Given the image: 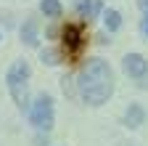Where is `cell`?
Here are the masks:
<instances>
[{
  "label": "cell",
  "mask_w": 148,
  "mask_h": 146,
  "mask_svg": "<svg viewBox=\"0 0 148 146\" xmlns=\"http://www.w3.org/2000/svg\"><path fill=\"white\" fill-rule=\"evenodd\" d=\"M103 24H106L108 32H116L122 27V13L114 11V8H103Z\"/></svg>",
  "instance_id": "10"
},
{
  "label": "cell",
  "mask_w": 148,
  "mask_h": 146,
  "mask_svg": "<svg viewBox=\"0 0 148 146\" xmlns=\"http://www.w3.org/2000/svg\"><path fill=\"white\" fill-rule=\"evenodd\" d=\"M122 146H124V143H122Z\"/></svg>",
  "instance_id": "14"
},
{
  "label": "cell",
  "mask_w": 148,
  "mask_h": 146,
  "mask_svg": "<svg viewBox=\"0 0 148 146\" xmlns=\"http://www.w3.org/2000/svg\"><path fill=\"white\" fill-rule=\"evenodd\" d=\"M79 96L90 106H101L114 93V72L103 59H87L79 72Z\"/></svg>",
  "instance_id": "1"
},
{
  "label": "cell",
  "mask_w": 148,
  "mask_h": 146,
  "mask_svg": "<svg viewBox=\"0 0 148 146\" xmlns=\"http://www.w3.org/2000/svg\"><path fill=\"white\" fill-rule=\"evenodd\" d=\"M29 75H32V69L24 59H18L11 64V69L5 72V82H8V90H11V96L18 106H24L27 104V96H29Z\"/></svg>",
  "instance_id": "2"
},
{
  "label": "cell",
  "mask_w": 148,
  "mask_h": 146,
  "mask_svg": "<svg viewBox=\"0 0 148 146\" xmlns=\"http://www.w3.org/2000/svg\"><path fill=\"white\" fill-rule=\"evenodd\" d=\"M77 13L79 19H92V16L103 13V6L101 0H77Z\"/></svg>",
  "instance_id": "6"
},
{
  "label": "cell",
  "mask_w": 148,
  "mask_h": 146,
  "mask_svg": "<svg viewBox=\"0 0 148 146\" xmlns=\"http://www.w3.org/2000/svg\"><path fill=\"white\" fill-rule=\"evenodd\" d=\"M122 69H124V75L135 77V80H143L148 75V61L140 56V53H127V56L122 59Z\"/></svg>",
  "instance_id": "5"
},
{
  "label": "cell",
  "mask_w": 148,
  "mask_h": 146,
  "mask_svg": "<svg viewBox=\"0 0 148 146\" xmlns=\"http://www.w3.org/2000/svg\"><path fill=\"white\" fill-rule=\"evenodd\" d=\"M40 11L48 16V19H61L64 6L58 3V0H40Z\"/></svg>",
  "instance_id": "9"
},
{
  "label": "cell",
  "mask_w": 148,
  "mask_h": 146,
  "mask_svg": "<svg viewBox=\"0 0 148 146\" xmlns=\"http://www.w3.org/2000/svg\"><path fill=\"white\" fill-rule=\"evenodd\" d=\"M29 122L37 127V130H50L53 122H56V109H53V98L48 93H40L34 98L32 109H29Z\"/></svg>",
  "instance_id": "3"
},
{
  "label": "cell",
  "mask_w": 148,
  "mask_h": 146,
  "mask_svg": "<svg viewBox=\"0 0 148 146\" xmlns=\"http://www.w3.org/2000/svg\"><path fill=\"white\" fill-rule=\"evenodd\" d=\"M143 32L148 35V16H145V19H143Z\"/></svg>",
  "instance_id": "12"
},
{
  "label": "cell",
  "mask_w": 148,
  "mask_h": 146,
  "mask_svg": "<svg viewBox=\"0 0 148 146\" xmlns=\"http://www.w3.org/2000/svg\"><path fill=\"white\" fill-rule=\"evenodd\" d=\"M124 122H127V127H140L145 122V109L140 104H130L127 114H124Z\"/></svg>",
  "instance_id": "7"
},
{
  "label": "cell",
  "mask_w": 148,
  "mask_h": 146,
  "mask_svg": "<svg viewBox=\"0 0 148 146\" xmlns=\"http://www.w3.org/2000/svg\"><path fill=\"white\" fill-rule=\"evenodd\" d=\"M42 61H45V64H58V53H56V51L42 53Z\"/></svg>",
  "instance_id": "11"
},
{
  "label": "cell",
  "mask_w": 148,
  "mask_h": 146,
  "mask_svg": "<svg viewBox=\"0 0 148 146\" xmlns=\"http://www.w3.org/2000/svg\"><path fill=\"white\" fill-rule=\"evenodd\" d=\"M21 40H24L29 48H37V45H40V37H37V21H34V19H29V21L21 27Z\"/></svg>",
  "instance_id": "8"
},
{
  "label": "cell",
  "mask_w": 148,
  "mask_h": 146,
  "mask_svg": "<svg viewBox=\"0 0 148 146\" xmlns=\"http://www.w3.org/2000/svg\"><path fill=\"white\" fill-rule=\"evenodd\" d=\"M85 45H87L85 24H66V27H64V48H66V59L77 61L79 53L85 51Z\"/></svg>",
  "instance_id": "4"
},
{
  "label": "cell",
  "mask_w": 148,
  "mask_h": 146,
  "mask_svg": "<svg viewBox=\"0 0 148 146\" xmlns=\"http://www.w3.org/2000/svg\"><path fill=\"white\" fill-rule=\"evenodd\" d=\"M140 8H143V11H148V0H140Z\"/></svg>",
  "instance_id": "13"
}]
</instances>
